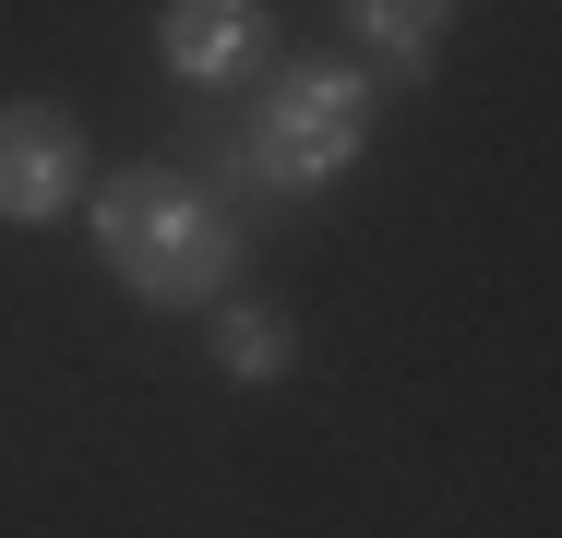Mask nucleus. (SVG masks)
I'll list each match as a JSON object with an SVG mask.
<instances>
[{
	"label": "nucleus",
	"instance_id": "nucleus-2",
	"mask_svg": "<svg viewBox=\"0 0 562 538\" xmlns=\"http://www.w3.org/2000/svg\"><path fill=\"white\" fill-rule=\"evenodd\" d=\"M359 156H371V72L288 60V72L263 85V108H251V180H276V192H336Z\"/></svg>",
	"mask_w": 562,
	"mask_h": 538
},
{
	"label": "nucleus",
	"instance_id": "nucleus-6",
	"mask_svg": "<svg viewBox=\"0 0 562 538\" xmlns=\"http://www.w3.org/2000/svg\"><path fill=\"white\" fill-rule=\"evenodd\" d=\"M300 359H312V335H300L288 300H239V288L216 300V371L227 383H288Z\"/></svg>",
	"mask_w": 562,
	"mask_h": 538
},
{
	"label": "nucleus",
	"instance_id": "nucleus-4",
	"mask_svg": "<svg viewBox=\"0 0 562 538\" xmlns=\"http://www.w3.org/2000/svg\"><path fill=\"white\" fill-rule=\"evenodd\" d=\"M156 60L204 97L251 85L276 60V0H156Z\"/></svg>",
	"mask_w": 562,
	"mask_h": 538
},
{
	"label": "nucleus",
	"instance_id": "nucleus-1",
	"mask_svg": "<svg viewBox=\"0 0 562 538\" xmlns=\"http://www.w3.org/2000/svg\"><path fill=\"white\" fill-rule=\"evenodd\" d=\"M97 204V264H109L120 288L144 300V312H204L239 288V215L204 192V180H180V168H120L109 192H85Z\"/></svg>",
	"mask_w": 562,
	"mask_h": 538
},
{
	"label": "nucleus",
	"instance_id": "nucleus-3",
	"mask_svg": "<svg viewBox=\"0 0 562 538\" xmlns=\"http://www.w3.org/2000/svg\"><path fill=\"white\" fill-rule=\"evenodd\" d=\"M97 192V144L60 97H0V227H60Z\"/></svg>",
	"mask_w": 562,
	"mask_h": 538
},
{
	"label": "nucleus",
	"instance_id": "nucleus-5",
	"mask_svg": "<svg viewBox=\"0 0 562 538\" xmlns=\"http://www.w3.org/2000/svg\"><path fill=\"white\" fill-rule=\"evenodd\" d=\"M347 48L371 60V72H395V85H431V48L454 36V0H336Z\"/></svg>",
	"mask_w": 562,
	"mask_h": 538
}]
</instances>
